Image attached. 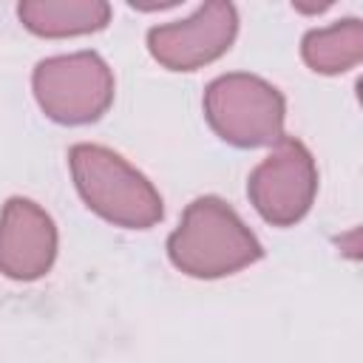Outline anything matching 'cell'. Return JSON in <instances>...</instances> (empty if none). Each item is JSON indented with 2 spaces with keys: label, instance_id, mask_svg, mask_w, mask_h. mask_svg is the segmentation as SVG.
Instances as JSON below:
<instances>
[{
  "label": "cell",
  "instance_id": "277c9868",
  "mask_svg": "<svg viewBox=\"0 0 363 363\" xmlns=\"http://www.w3.org/2000/svg\"><path fill=\"white\" fill-rule=\"evenodd\" d=\"M31 85L45 116L62 125L96 122L113 102V74L94 51L40 60Z\"/></svg>",
  "mask_w": 363,
  "mask_h": 363
},
{
  "label": "cell",
  "instance_id": "6da1fadb",
  "mask_svg": "<svg viewBox=\"0 0 363 363\" xmlns=\"http://www.w3.org/2000/svg\"><path fill=\"white\" fill-rule=\"evenodd\" d=\"M167 255L193 278H221L261 261L264 247L227 201L199 196L170 233Z\"/></svg>",
  "mask_w": 363,
  "mask_h": 363
},
{
  "label": "cell",
  "instance_id": "9c48e42d",
  "mask_svg": "<svg viewBox=\"0 0 363 363\" xmlns=\"http://www.w3.org/2000/svg\"><path fill=\"white\" fill-rule=\"evenodd\" d=\"M301 57L315 74H343L363 57V26L357 17L337 20L329 28H315L301 43Z\"/></svg>",
  "mask_w": 363,
  "mask_h": 363
},
{
  "label": "cell",
  "instance_id": "7a4b0ae2",
  "mask_svg": "<svg viewBox=\"0 0 363 363\" xmlns=\"http://www.w3.org/2000/svg\"><path fill=\"white\" fill-rule=\"evenodd\" d=\"M68 164L82 201L105 221L128 230H147L162 221L159 190L111 147L79 142L68 150Z\"/></svg>",
  "mask_w": 363,
  "mask_h": 363
},
{
  "label": "cell",
  "instance_id": "8992f818",
  "mask_svg": "<svg viewBox=\"0 0 363 363\" xmlns=\"http://www.w3.org/2000/svg\"><path fill=\"white\" fill-rule=\"evenodd\" d=\"M238 31V11L233 3H207L190 20L153 26L147 31V51L170 71H196L218 60Z\"/></svg>",
  "mask_w": 363,
  "mask_h": 363
},
{
  "label": "cell",
  "instance_id": "ba28073f",
  "mask_svg": "<svg viewBox=\"0 0 363 363\" xmlns=\"http://www.w3.org/2000/svg\"><path fill=\"white\" fill-rule=\"evenodd\" d=\"M17 17L37 37H77L102 31L111 6L102 0H28L17 6Z\"/></svg>",
  "mask_w": 363,
  "mask_h": 363
},
{
  "label": "cell",
  "instance_id": "5b68a950",
  "mask_svg": "<svg viewBox=\"0 0 363 363\" xmlns=\"http://www.w3.org/2000/svg\"><path fill=\"white\" fill-rule=\"evenodd\" d=\"M318 193V167L303 142L281 136L275 150L250 173L247 196L264 221L289 227L301 221Z\"/></svg>",
  "mask_w": 363,
  "mask_h": 363
},
{
  "label": "cell",
  "instance_id": "3957f363",
  "mask_svg": "<svg viewBox=\"0 0 363 363\" xmlns=\"http://www.w3.org/2000/svg\"><path fill=\"white\" fill-rule=\"evenodd\" d=\"M284 111L281 91L252 74H224L204 91L210 128L235 147L275 145L284 136Z\"/></svg>",
  "mask_w": 363,
  "mask_h": 363
},
{
  "label": "cell",
  "instance_id": "52a82bcc",
  "mask_svg": "<svg viewBox=\"0 0 363 363\" xmlns=\"http://www.w3.org/2000/svg\"><path fill=\"white\" fill-rule=\"evenodd\" d=\"M57 258L54 218L31 199L11 196L0 216V272L14 281H34Z\"/></svg>",
  "mask_w": 363,
  "mask_h": 363
}]
</instances>
